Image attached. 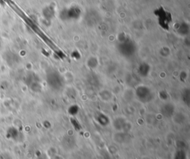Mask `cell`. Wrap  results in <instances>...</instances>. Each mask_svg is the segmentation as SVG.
Wrapping results in <instances>:
<instances>
[{
    "instance_id": "cell-1",
    "label": "cell",
    "mask_w": 190,
    "mask_h": 159,
    "mask_svg": "<svg viewBox=\"0 0 190 159\" xmlns=\"http://www.w3.org/2000/svg\"><path fill=\"white\" fill-rule=\"evenodd\" d=\"M177 154H178V156L180 157V158H181V157H180V151H178V153H177ZM185 155H184H184H183V159H186Z\"/></svg>"
}]
</instances>
